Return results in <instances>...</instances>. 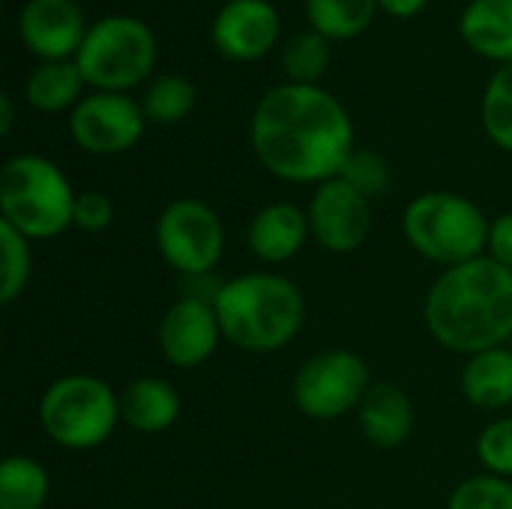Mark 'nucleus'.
<instances>
[{"instance_id": "obj_1", "label": "nucleus", "mask_w": 512, "mask_h": 509, "mask_svg": "<svg viewBox=\"0 0 512 509\" xmlns=\"http://www.w3.org/2000/svg\"><path fill=\"white\" fill-rule=\"evenodd\" d=\"M249 144L258 165L291 186H321L342 174L357 132L339 96L321 84H276L252 108Z\"/></svg>"}, {"instance_id": "obj_2", "label": "nucleus", "mask_w": 512, "mask_h": 509, "mask_svg": "<svg viewBox=\"0 0 512 509\" xmlns=\"http://www.w3.org/2000/svg\"><path fill=\"white\" fill-rule=\"evenodd\" d=\"M423 327L435 345L474 357L512 342V273L489 255L438 270L423 297Z\"/></svg>"}, {"instance_id": "obj_3", "label": "nucleus", "mask_w": 512, "mask_h": 509, "mask_svg": "<svg viewBox=\"0 0 512 509\" xmlns=\"http://www.w3.org/2000/svg\"><path fill=\"white\" fill-rule=\"evenodd\" d=\"M213 309L225 345L243 354H279L306 327L303 288L279 270H246L216 282Z\"/></svg>"}, {"instance_id": "obj_4", "label": "nucleus", "mask_w": 512, "mask_h": 509, "mask_svg": "<svg viewBox=\"0 0 512 509\" xmlns=\"http://www.w3.org/2000/svg\"><path fill=\"white\" fill-rule=\"evenodd\" d=\"M75 186L66 171L42 153H15L0 168V222L45 243L72 228Z\"/></svg>"}, {"instance_id": "obj_5", "label": "nucleus", "mask_w": 512, "mask_h": 509, "mask_svg": "<svg viewBox=\"0 0 512 509\" xmlns=\"http://www.w3.org/2000/svg\"><path fill=\"white\" fill-rule=\"evenodd\" d=\"M489 222L492 219L474 198L450 189H429L405 204L399 228L411 252L438 270H447L486 255Z\"/></svg>"}, {"instance_id": "obj_6", "label": "nucleus", "mask_w": 512, "mask_h": 509, "mask_svg": "<svg viewBox=\"0 0 512 509\" xmlns=\"http://www.w3.org/2000/svg\"><path fill=\"white\" fill-rule=\"evenodd\" d=\"M36 423L42 435L66 453L99 450L123 426L120 390L99 375L66 372L42 390Z\"/></svg>"}, {"instance_id": "obj_7", "label": "nucleus", "mask_w": 512, "mask_h": 509, "mask_svg": "<svg viewBox=\"0 0 512 509\" xmlns=\"http://www.w3.org/2000/svg\"><path fill=\"white\" fill-rule=\"evenodd\" d=\"M159 57V42L153 27L129 12L102 15L90 24L75 63L90 90L132 93L141 87Z\"/></svg>"}, {"instance_id": "obj_8", "label": "nucleus", "mask_w": 512, "mask_h": 509, "mask_svg": "<svg viewBox=\"0 0 512 509\" xmlns=\"http://www.w3.org/2000/svg\"><path fill=\"white\" fill-rule=\"evenodd\" d=\"M153 246L159 258L186 282L210 279L228 249V231L213 204L204 198H171L153 222Z\"/></svg>"}, {"instance_id": "obj_9", "label": "nucleus", "mask_w": 512, "mask_h": 509, "mask_svg": "<svg viewBox=\"0 0 512 509\" xmlns=\"http://www.w3.org/2000/svg\"><path fill=\"white\" fill-rule=\"evenodd\" d=\"M369 363L351 348H324L306 357L291 378L294 408L315 423H336L363 405L372 390Z\"/></svg>"}, {"instance_id": "obj_10", "label": "nucleus", "mask_w": 512, "mask_h": 509, "mask_svg": "<svg viewBox=\"0 0 512 509\" xmlns=\"http://www.w3.org/2000/svg\"><path fill=\"white\" fill-rule=\"evenodd\" d=\"M147 123L141 99H132L129 93L90 90L69 111V138L90 156H120L144 138Z\"/></svg>"}, {"instance_id": "obj_11", "label": "nucleus", "mask_w": 512, "mask_h": 509, "mask_svg": "<svg viewBox=\"0 0 512 509\" xmlns=\"http://www.w3.org/2000/svg\"><path fill=\"white\" fill-rule=\"evenodd\" d=\"M312 243L330 255H354L372 234V201L342 177L312 189L306 201Z\"/></svg>"}, {"instance_id": "obj_12", "label": "nucleus", "mask_w": 512, "mask_h": 509, "mask_svg": "<svg viewBox=\"0 0 512 509\" xmlns=\"http://www.w3.org/2000/svg\"><path fill=\"white\" fill-rule=\"evenodd\" d=\"M222 342L225 339L210 294H180L168 303L156 324V348L174 369H198L210 363Z\"/></svg>"}, {"instance_id": "obj_13", "label": "nucleus", "mask_w": 512, "mask_h": 509, "mask_svg": "<svg viewBox=\"0 0 512 509\" xmlns=\"http://www.w3.org/2000/svg\"><path fill=\"white\" fill-rule=\"evenodd\" d=\"M282 36L279 9L270 0H225L210 21L213 48L234 63H255Z\"/></svg>"}, {"instance_id": "obj_14", "label": "nucleus", "mask_w": 512, "mask_h": 509, "mask_svg": "<svg viewBox=\"0 0 512 509\" xmlns=\"http://www.w3.org/2000/svg\"><path fill=\"white\" fill-rule=\"evenodd\" d=\"M87 30L78 0H24L15 15L21 45L39 60H75Z\"/></svg>"}, {"instance_id": "obj_15", "label": "nucleus", "mask_w": 512, "mask_h": 509, "mask_svg": "<svg viewBox=\"0 0 512 509\" xmlns=\"http://www.w3.org/2000/svg\"><path fill=\"white\" fill-rule=\"evenodd\" d=\"M312 243L306 207L291 201H270L246 222V249L267 270L294 261Z\"/></svg>"}, {"instance_id": "obj_16", "label": "nucleus", "mask_w": 512, "mask_h": 509, "mask_svg": "<svg viewBox=\"0 0 512 509\" xmlns=\"http://www.w3.org/2000/svg\"><path fill=\"white\" fill-rule=\"evenodd\" d=\"M357 426L375 450H399L411 441L417 408L408 390L396 381H375L357 408Z\"/></svg>"}, {"instance_id": "obj_17", "label": "nucleus", "mask_w": 512, "mask_h": 509, "mask_svg": "<svg viewBox=\"0 0 512 509\" xmlns=\"http://www.w3.org/2000/svg\"><path fill=\"white\" fill-rule=\"evenodd\" d=\"M183 414V399L168 378L138 375L120 387V417L135 435H165L177 426Z\"/></svg>"}, {"instance_id": "obj_18", "label": "nucleus", "mask_w": 512, "mask_h": 509, "mask_svg": "<svg viewBox=\"0 0 512 509\" xmlns=\"http://www.w3.org/2000/svg\"><path fill=\"white\" fill-rule=\"evenodd\" d=\"M462 396L471 408L486 414H507L512 408V348H489L465 357L459 375Z\"/></svg>"}, {"instance_id": "obj_19", "label": "nucleus", "mask_w": 512, "mask_h": 509, "mask_svg": "<svg viewBox=\"0 0 512 509\" xmlns=\"http://www.w3.org/2000/svg\"><path fill=\"white\" fill-rule=\"evenodd\" d=\"M462 42L498 66L512 63V0H468L459 15Z\"/></svg>"}, {"instance_id": "obj_20", "label": "nucleus", "mask_w": 512, "mask_h": 509, "mask_svg": "<svg viewBox=\"0 0 512 509\" xmlns=\"http://www.w3.org/2000/svg\"><path fill=\"white\" fill-rule=\"evenodd\" d=\"M75 60H39L24 78V102L39 114H69L87 93Z\"/></svg>"}, {"instance_id": "obj_21", "label": "nucleus", "mask_w": 512, "mask_h": 509, "mask_svg": "<svg viewBox=\"0 0 512 509\" xmlns=\"http://www.w3.org/2000/svg\"><path fill=\"white\" fill-rule=\"evenodd\" d=\"M51 474L36 456L12 453L0 465V509H45Z\"/></svg>"}, {"instance_id": "obj_22", "label": "nucleus", "mask_w": 512, "mask_h": 509, "mask_svg": "<svg viewBox=\"0 0 512 509\" xmlns=\"http://www.w3.org/2000/svg\"><path fill=\"white\" fill-rule=\"evenodd\" d=\"M306 21L330 42H351L369 30L381 12L378 0H306Z\"/></svg>"}, {"instance_id": "obj_23", "label": "nucleus", "mask_w": 512, "mask_h": 509, "mask_svg": "<svg viewBox=\"0 0 512 509\" xmlns=\"http://www.w3.org/2000/svg\"><path fill=\"white\" fill-rule=\"evenodd\" d=\"M195 102H198V90L180 72H165V75L147 81L144 96H141V108H144L147 120L159 123V126L183 123L195 111Z\"/></svg>"}, {"instance_id": "obj_24", "label": "nucleus", "mask_w": 512, "mask_h": 509, "mask_svg": "<svg viewBox=\"0 0 512 509\" xmlns=\"http://www.w3.org/2000/svg\"><path fill=\"white\" fill-rule=\"evenodd\" d=\"M330 57H333V42L315 33L312 27H306L285 39L279 66L291 84H321V78L330 69Z\"/></svg>"}, {"instance_id": "obj_25", "label": "nucleus", "mask_w": 512, "mask_h": 509, "mask_svg": "<svg viewBox=\"0 0 512 509\" xmlns=\"http://www.w3.org/2000/svg\"><path fill=\"white\" fill-rule=\"evenodd\" d=\"M480 123L486 138L512 153V63H504L492 72L480 96Z\"/></svg>"}, {"instance_id": "obj_26", "label": "nucleus", "mask_w": 512, "mask_h": 509, "mask_svg": "<svg viewBox=\"0 0 512 509\" xmlns=\"http://www.w3.org/2000/svg\"><path fill=\"white\" fill-rule=\"evenodd\" d=\"M0 303L21 300L33 279V243L15 228L0 222Z\"/></svg>"}, {"instance_id": "obj_27", "label": "nucleus", "mask_w": 512, "mask_h": 509, "mask_svg": "<svg viewBox=\"0 0 512 509\" xmlns=\"http://www.w3.org/2000/svg\"><path fill=\"white\" fill-rule=\"evenodd\" d=\"M444 509H512V480L477 471L453 486Z\"/></svg>"}, {"instance_id": "obj_28", "label": "nucleus", "mask_w": 512, "mask_h": 509, "mask_svg": "<svg viewBox=\"0 0 512 509\" xmlns=\"http://www.w3.org/2000/svg\"><path fill=\"white\" fill-rule=\"evenodd\" d=\"M339 177H342L345 183H351V186H354L360 195H366L369 201L387 195L390 186H393V171H390L387 156L378 153V150H372V147H357V150L348 156V162H345V168H342Z\"/></svg>"}, {"instance_id": "obj_29", "label": "nucleus", "mask_w": 512, "mask_h": 509, "mask_svg": "<svg viewBox=\"0 0 512 509\" xmlns=\"http://www.w3.org/2000/svg\"><path fill=\"white\" fill-rule=\"evenodd\" d=\"M474 453L480 471L512 480V414H498L480 429Z\"/></svg>"}, {"instance_id": "obj_30", "label": "nucleus", "mask_w": 512, "mask_h": 509, "mask_svg": "<svg viewBox=\"0 0 512 509\" xmlns=\"http://www.w3.org/2000/svg\"><path fill=\"white\" fill-rule=\"evenodd\" d=\"M117 216V204L108 192L102 189H84L75 198V216H72V228H78L81 234H102L111 228Z\"/></svg>"}, {"instance_id": "obj_31", "label": "nucleus", "mask_w": 512, "mask_h": 509, "mask_svg": "<svg viewBox=\"0 0 512 509\" xmlns=\"http://www.w3.org/2000/svg\"><path fill=\"white\" fill-rule=\"evenodd\" d=\"M486 255L507 267L512 273V210L492 216L489 222V240H486Z\"/></svg>"}, {"instance_id": "obj_32", "label": "nucleus", "mask_w": 512, "mask_h": 509, "mask_svg": "<svg viewBox=\"0 0 512 509\" xmlns=\"http://www.w3.org/2000/svg\"><path fill=\"white\" fill-rule=\"evenodd\" d=\"M429 0H378L381 12H387L390 18H399V21H408L414 15H420L426 9Z\"/></svg>"}, {"instance_id": "obj_33", "label": "nucleus", "mask_w": 512, "mask_h": 509, "mask_svg": "<svg viewBox=\"0 0 512 509\" xmlns=\"http://www.w3.org/2000/svg\"><path fill=\"white\" fill-rule=\"evenodd\" d=\"M12 123H15V102L9 93L0 96V135L6 138L12 132Z\"/></svg>"}]
</instances>
